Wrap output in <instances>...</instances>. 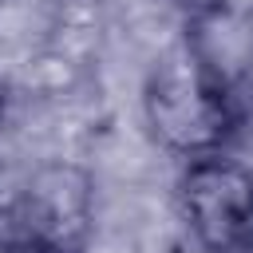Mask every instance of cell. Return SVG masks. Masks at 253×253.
I'll list each match as a JSON object with an SVG mask.
<instances>
[{
  "label": "cell",
  "instance_id": "3957f363",
  "mask_svg": "<svg viewBox=\"0 0 253 253\" xmlns=\"http://www.w3.org/2000/svg\"><path fill=\"white\" fill-rule=\"evenodd\" d=\"M182 213L202 253H253V174L221 150L190 158Z\"/></svg>",
  "mask_w": 253,
  "mask_h": 253
},
{
  "label": "cell",
  "instance_id": "7a4b0ae2",
  "mask_svg": "<svg viewBox=\"0 0 253 253\" xmlns=\"http://www.w3.org/2000/svg\"><path fill=\"white\" fill-rule=\"evenodd\" d=\"M95 190L79 166L40 162L0 186V253H83Z\"/></svg>",
  "mask_w": 253,
  "mask_h": 253
},
{
  "label": "cell",
  "instance_id": "6da1fadb",
  "mask_svg": "<svg viewBox=\"0 0 253 253\" xmlns=\"http://www.w3.org/2000/svg\"><path fill=\"white\" fill-rule=\"evenodd\" d=\"M142 103L154 138L182 158L217 154L237 134L229 75L198 43L170 47L150 67Z\"/></svg>",
  "mask_w": 253,
  "mask_h": 253
}]
</instances>
